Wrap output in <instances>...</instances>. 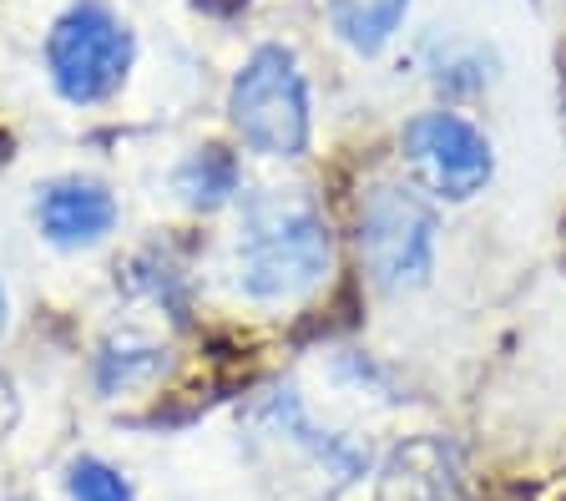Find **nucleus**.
Listing matches in <instances>:
<instances>
[{
    "label": "nucleus",
    "instance_id": "f257e3e1",
    "mask_svg": "<svg viewBox=\"0 0 566 501\" xmlns=\"http://www.w3.org/2000/svg\"><path fill=\"white\" fill-rule=\"evenodd\" d=\"M329 269V228L298 188H263L238 218V289L253 299H294Z\"/></svg>",
    "mask_w": 566,
    "mask_h": 501
},
{
    "label": "nucleus",
    "instance_id": "f03ea898",
    "mask_svg": "<svg viewBox=\"0 0 566 501\" xmlns=\"http://www.w3.org/2000/svg\"><path fill=\"white\" fill-rule=\"evenodd\" d=\"M248 446H253V461L263 466V477L283 481L289 491L308 487L314 497H329V491L349 487L369 466L365 446L318 430L314 420L304 416V406L294 400V390L269 395V400L248 416Z\"/></svg>",
    "mask_w": 566,
    "mask_h": 501
},
{
    "label": "nucleus",
    "instance_id": "7ed1b4c3",
    "mask_svg": "<svg viewBox=\"0 0 566 501\" xmlns=\"http://www.w3.org/2000/svg\"><path fill=\"white\" fill-rule=\"evenodd\" d=\"M238 137L263 157H298L308 143V86L289 46H259L228 92Z\"/></svg>",
    "mask_w": 566,
    "mask_h": 501
},
{
    "label": "nucleus",
    "instance_id": "20e7f679",
    "mask_svg": "<svg viewBox=\"0 0 566 501\" xmlns=\"http://www.w3.org/2000/svg\"><path fill=\"white\" fill-rule=\"evenodd\" d=\"M51 82L66 102H106L127 82L132 66V31L112 6L76 0L46 36Z\"/></svg>",
    "mask_w": 566,
    "mask_h": 501
},
{
    "label": "nucleus",
    "instance_id": "39448f33",
    "mask_svg": "<svg viewBox=\"0 0 566 501\" xmlns=\"http://www.w3.org/2000/svg\"><path fill=\"white\" fill-rule=\"evenodd\" d=\"M359 253L379 289H420L436 269V213L420 192L379 182L359 208Z\"/></svg>",
    "mask_w": 566,
    "mask_h": 501
},
{
    "label": "nucleus",
    "instance_id": "423d86ee",
    "mask_svg": "<svg viewBox=\"0 0 566 501\" xmlns=\"http://www.w3.org/2000/svg\"><path fill=\"white\" fill-rule=\"evenodd\" d=\"M400 157L424 192L465 203L491 182V143L455 112H420L400 132Z\"/></svg>",
    "mask_w": 566,
    "mask_h": 501
},
{
    "label": "nucleus",
    "instance_id": "0eeeda50",
    "mask_svg": "<svg viewBox=\"0 0 566 501\" xmlns=\"http://www.w3.org/2000/svg\"><path fill=\"white\" fill-rule=\"evenodd\" d=\"M35 228L56 249H92L117 228V198L92 178H56L35 192Z\"/></svg>",
    "mask_w": 566,
    "mask_h": 501
},
{
    "label": "nucleus",
    "instance_id": "6e6552de",
    "mask_svg": "<svg viewBox=\"0 0 566 501\" xmlns=\"http://www.w3.org/2000/svg\"><path fill=\"white\" fill-rule=\"evenodd\" d=\"M379 501H460L455 456L436 436H415L385 461Z\"/></svg>",
    "mask_w": 566,
    "mask_h": 501
},
{
    "label": "nucleus",
    "instance_id": "1a4fd4ad",
    "mask_svg": "<svg viewBox=\"0 0 566 501\" xmlns=\"http://www.w3.org/2000/svg\"><path fill=\"white\" fill-rule=\"evenodd\" d=\"M172 188L188 208L212 213V208H223L238 192V157L223 153V147H198V153L172 173Z\"/></svg>",
    "mask_w": 566,
    "mask_h": 501
},
{
    "label": "nucleus",
    "instance_id": "9d476101",
    "mask_svg": "<svg viewBox=\"0 0 566 501\" xmlns=\"http://www.w3.org/2000/svg\"><path fill=\"white\" fill-rule=\"evenodd\" d=\"M405 6H410V0H324L329 25L354 51H365V56H375V51L400 31Z\"/></svg>",
    "mask_w": 566,
    "mask_h": 501
},
{
    "label": "nucleus",
    "instance_id": "9b49d317",
    "mask_svg": "<svg viewBox=\"0 0 566 501\" xmlns=\"http://www.w3.org/2000/svg\"><path fill=\"white\" fill-rule=\"evenodd\" d=\"M66 491H71V501H132L127 477H122L117 466L96 461V456H82V461H71Z\"/></svg>",
    "mask_w": 566,
    "mask_h": 501
},
{
    "label": "nucleus",
    "instance_id": "f8f14e48",
    "mask_svg": "<svg viewBox=\"0 0 566 501\" xmlns=\"http://www.w3.org/2000/svg\"><path fill=\"white\" fill-rule=\"evenodd\" d=\"M153 370H163V349L157 345H112L102 355V390H127L132 380H142V375H153Z\"/></svg>",
    "mask_w": 566,
    "mask_h": 501
},
{
    "label": "nucleus",
    "instance_id": "ddd939ff",
    "mask_svg": "<svg viewBox=\"0 0 566 501\" xmlns=\"http://www.w3.org/2000/svg\"><path fill=\"white\" fill-rule=\"evenodd\" d=\"M15 416H21V400H15V385L0 375V441L11 436V426H15Z\"/></svg>",
    "mask_w": 566,
    "mask_h": 501
},
{
    "label": "nucleus",
    "instance_id": "4468645a",
    "mask_svg": "<svg viewBox=\"0 0 566 501\" xmlns=\"http://www.w3.org/2000/svg\"><path fill=\"white\" fill-rule=\"evenodd\" d=\"M6 310H11V304H6V289H0V330H6Z\"/></svg>",
    "mask_w": 566,
    "mask_h": 501
},
{
    "label": "nucleus",
    "instance_id": "2eb2a0df",
    "mask_svg": "<svg viewBox=\"0 0 566 501\" xmlns=\"http://www.w3.org/2000/svg\"><path fill=\"white\" fill-rule=\"evenodd\" d=\"M15 501H31V497H15Z\"/></svg>",
    "mask_w": 566,
    "mask_h": 501
}]
</instances>
